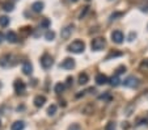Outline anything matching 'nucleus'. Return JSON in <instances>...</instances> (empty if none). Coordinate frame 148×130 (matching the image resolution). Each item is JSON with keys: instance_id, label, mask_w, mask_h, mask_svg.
Segmentation results:
<instances>
[{"instance_id": "f257e3e1", "label": "nucleus", "mask_w": 148, "mask_h": 130, "mask_svg": "<svg viewBox=\"0 0 148 130\" xmlns=\"http://www.w3.org/2000/svg\"><path fill=\"white\" fill-rule=\"evenodd\" d=\"M84 49H85V43L83 42V41H74V42H71L68 45V51H71V53H81V51H84Z\"/></svg>"}, {"instance_id": "f03ea898", "label": "nucleus", "mask_w": 148, "mask_h": 130, "mask_svg": "<svg viewBox=\"0 0 148 130\" xmlns=\"http://www.w3.org/2000/svg\"><path fill=\"white\" fill-rule=\"evenodd\" d=\"M91 47H92V50H94V51L102 50V49L105 47V40H104V38H94L91 43Z\"/></svg>"}, {"instance_id": "7ed1b4c3", "label": "nucleus", "mask_w": 148, "mask_h": 130, "mask_svg": "<svg viewBox=\"0 0 148 130\" xmlns=\"http://www.w3.org/2000/svg\"><path fill=\"white\" fill-rule=\"evenodd\" d=\"M53 57L50 54H43L42 58H41V65H42L43 68H50L53 66Z\"/></svg>"}, {"instance_id": "20e7f679", "label": "nucleus", "mask_w": 148, "mask_h": 130, "mask_svg": "<svg viewBox=\"0 0 148 130\" xmlns=\"http://www.w3.org/2000/svg\"><path fill=\"white\" fill-rule=\"evenodd\" d=\"M60 67L64 68V70H72L75 67V61L72 58H65L62 63H60Z\"/></svg>"}, {"instance_id": "39448f33", "label": "nucleus", "mask_w": 148, "mask_h": 130, "mask_svg": "<svg viewBox=\"0 0 148 130\" xmlns=\"http://www.w3.org/2000/svg\"><path fill=\"white\" fill-rule=\"evenodd\" d=\"M123 38H125V36H123V33L121 30H114L111 33V40L115 43H121L123 41Z\"/></svg>"}, {"instance_id": "423d86ee", "label": "nucleus", "mask_w": 148, "mask_h": 130, "mask_svg": "<svg viewBox=\"0 0 148 130\" xmlns=\"http://www.w3.org/2000/svg\"><path fill=\"white\" fill-rule=\"evenodd\" d=\"M25 89H26V84L24 82H21V80L14 82V91H16V94L21 95L25 92Z\"/></svg>"}, {"instance_id": "0eeeda50", "label": "nucleus", "mask_w": 148, "mask_h": 130, "mask_svg": "<svg viewBox=\"0 0 148 130\" xmlns=\"http://www.w3.org/2000/svg\"><path fill=\"white\" fill-rule=\"evenodd\" d=\"M123 84L126 85V87H131V88H135L138 84H139V82H138V79L135 76H128L127 79H125V82H123Z\"/></svg>"}, {"instance_id": "6e6552de", "label": "nucleus", "mask_w": 148, "mask_h": 130, "mask_svg": "<svg viewBox=\"0 0 148 130\" xmlns=\"http://www.w3.org/2000/svg\"><path fill=\"white\" fill-rule=\"evenodd\" d=\"M108 82H109V79H108L106 75H104V74H97L96 75V83L98 85H104V84H106Z\"/></svg>"}, {"instance_id": "1a4fd4ad", "label": "nucleus", "mask_w": 148, "mask_h": 130, "mask_svg": "<svg viewBox=\"0 0 148 130\" xmlns=\"http://www.w3.org/2000/svg\"><path fill=\"white\" fill-rule=\"evenodd\" d=\"M43 7H45L43 1H35V3L31 4V9H33L35 13H40V12H42L43 11Z\"/></svg>"}, {"instance_id": "9d476101", "label": "nucleus", "mask_w": 148, "mask_h": 130, "mask_svg": "<svg viewBox=\"0 0 148 130\" xmlns=\"http://www.w3.org/2000/svg\"><path fill=\"white\" fill-rule=\"evenodd\" d=\"M31 71H33V66H31L30 62H24L23 63V72L25 75H30Z\"/></svg>"}, {"instance_id": "9b49d317", "label": "nucleus", "mask_w": 148, "mask_h": 130, "mask_svg": "<svg viewBox=\"0 0 148 130\" xmlns=\"http://www.w3.org/2000/svg\"><path fill=\"white\" fill-rule=\"evenodd\" d=\"M46 102V97L45 96H41V95H38V96H35V99H34V105L37 108H41L43 104Z\"/></svg>"}, {"instance_id": "f8f14e48", "label": "nucleus", "mask_w": 148, "mask_h": 130, "mask_svg": "<svg viewBox=\"0 0 148 130\" xmlns=\"http://www.w3.org/2000/svg\"><path fill=\"white\" fill-rule=\"evenodd\" d=\"M72 30H74V25L65 26V28L62 30V38H68L70 34L72 33Z\"/></svg>"}, {"instance_id": "ddd939ff", "label": "nucleus", "mask_w": 148, "mask_h": 130, "mask_svg": "<svg viewBox=\"0 0 148 130\" xmlns=\"http://www.w3.org/2000/svg\"><path fill=\"white\" fill-rule=\"evenodd\" d=\"M24 127H25L24 121H16V122H13V124H12L11 130H23Z\"/></svg>"}, {"instance_id": "4468645a", "label": "nucleus", "mask_w": 148, "mask_h": 130, "mask_svg": "<svg viewBox=\"0 0 148 130\" xmlns=\"http://www.w3.org/2000/svg\"><path fill=\"white\" fill-rule=\"evenodd\" d=\"M7 41L11 43L17 42V34L14 33V32H8V34H7Z\"/></svg>"}, {"instance_id": "2eb2a0df", "label": "nucleus", "mask_w": 148, "mask_h": 130, "mask_svg": "<svg viewBox=\"0 0 148 130\" xmlns=\"http://www.w3.org/2000/svg\"><path fill=\"white\" fill-rule=\"evenodd\" d=\"M88 75H87L85 72H83V74H80L79 75V83L80 84H85V83H88Z\"/></svg>"}, {"instance_id": "dca6fc26", "label": "nucleus", "mask_w": 148, "mask_h": 130, "mask_svg": "<svg viewBox=\"0 0 148 130\" xmlns=\"http://www.w3.org/2000/svg\"><path fill=\"white\" fill-rule=\"evenodd\" d=\"M45 38L47 41H53L55 38V33L53 30H47V32H46V34H45Z\"/></svg>"}, {"instance_id": "f3484780", "label": "nucleus", "mask_w": 148, "mask_h": 130, "mask_svg": "<svg viewBox=\"0 0 148 130\" xmlns=\"http://www.w3.org/2000/svg\"><path fill=\"white\" fill-rule=\"evenodd\" d=\"M55 112H57V105L51 104L50 107H48V109H47V114H48V116H54Z\"/></svg>"}, {"instance_id": "a211bd4d", "label": "nucleus", "mask_w": 148, "mask_h": 130, "mask_svg": "<svg viewBox=\"0 0 148 130\" xmlns=\"http://www.w3.org/2000/svg\"><path fill=\"white\" fill-rule=\"evenodd\" d=\"M8 24H9V19H8V17H7V16H0V25L4 28V26H7Z\"/></svg>"}, {"instance_id": "6ab92c4d", "label": "nucleus", "mask_w": 148, "mask_h": 130, "mask_svg": "<svg viewBox=\"0 0 148 130\" xmlns=\"http://www.w3.org/2000/svg\"><path fill=\"white\" fill-rule=\"evenodd\" d=\"M64 87L65 85L63 84V83H58V84H55V92H57V94H62L63 91H64Z\"/></svg>"}, {"instance_id": "aec40b11", "label": "nucleus", "mask_w": 148, "mask_h": 130, "mask_svg": "<svg viewBox=\"0 0 148 130\" xmlns=\"http://www.w3.org/2000/svg\"><path fill=\"white\" fill-rule=\"evenodd\" d=\"M3 9H4V11H7V12L13 11V4H12V3H5V4H3Z\"/></svg>"}, {"instance_id": "412c9836", "label": "nucleus", "mask_w": 148, "mask_h": 130, "mask_svg": "<svg viewBox=\"0 0 148 130\" xmlns=\"http://www.w3.org/2000/svg\"><path fill=\"white\" fill-rule=\"evenodd\" d=\"M109 82H110L111 85H118V84H119V78L115 75V76H113L110 80H109Z\"/></svg>"}, {"instance_id": "4be33fe9", "label": "nucleus", "mask_w": 148, "mask_h": 130, "mask_svg": "<svg viewBox=\"0 0 148 130\" xmlns=\"http://www.w3.org/2000/svg\"><path fill=\"white\" fill-rule=\"evenodd\" d=\"M126 71V67L125 66H121V67H118V70H117V76L118 75H121V74H123Z\"/></svg>"}, {"instance_id": "5701e85b", "label": "nucleus", "mask_w": 148, "mask_h": 130, "mask_svg": "<svg viewBox=\"0 0 148 130\" xmlns=\"http://www.w3.org/2000/svg\"><path fill=\"white\" fill-rule=\"evenodd\" d=\"M114 129H115V124H114V122H109L105 130H114Z\"/></svg>"}, {"instance_id": "b1692460", "label": "nucleus", "mask_w": 148, "mask_h": 130, "mask_svg": "<svg viewBox=\"0 0 148 130\" xmlns=\"http://www.w3.org/2000/svg\"><path fill=\"white\" fill-rule=\"evenodd\" d=\"M68 130H81V129H80V126L77 124H72L71 126L68 127Z\"/></svg>"}, {"instance_id": "393cba45", "label": "nucleus", "mask_w": 148, "mask_h": 130, "mask_svg": "<svg viewBox=\"0 0 148 130\" xmlns=\"http://www.w3.org/2000/svg\"><path fill=\"white\" fill-rule=\"evenodd\" d=\"M48 25H50V21L48 20H43L42 23H41V26H42V28H47Z\"/></svg>"}, {"instance_id": "a878e982", "label": "nucleus", "mask_w": 148, "mask_h": 130, "mask_svg": "<svg viewBox=\"0 0 148 130\" xmlns=\"http://www.w3.org/2000/svg\"><path fill=\"white\" fill-rule=\"evenodd\" d=\"M88 12V7H85V9H84V12H81V14H80V19H83L84 16H85V13Z\"/></svg>"}, {"instance_id": "bb28decb", "label": "nucleus", "mask_w": 148, "mask_h": 130, "mask_svg": "<svg viewBox=\"0 0 148 130\" xmlns=\"http://www.w3.org/2000/svg\"><path fill=\"white\" fill-rule=\"evenodd\" d=\"M121 14H122V13H114V14H111V16H110V20H114V19H115V17L121 16Z\"/></svg>"}, {"instance_id": "cd10ccee", "label": "nucleus", "mask_w": 148, "mask_h": 130, "mask_svg": "<svg viewBox=\"0 0 148 130\" xmlns=\"http://www.w3.org/2000/svg\"><path fill=\"white\" fill-rule=\"evenodd\" d=\"M72 82H74V79H72L71 76L67 78V84H68V85H71V84H72Z\"/></svg>"}, {"instance_id": "c85d7f7f", "label": "nucleus", "mask_w": 148, "mask_h": 130, "mask_svg": "<svg viewBox=\"0 0 148 130\" xmlns=\"http://www.w3.org/2000/svg\"><path fill=\"white\" fill-rule=\"evenodd\" d=\"M142 67H148V59H145L144 62L142 63Z\"/></svg>"}, {"instance_id": "c756f323", "label": "nucleus", "mask_w": 148, "mask_h": 130, "mask_svg": "<svg viewBox=\"0 0 148 130\" xmlns=\"http://www.w3.org/2000/svg\"><path fill=\"white\" fill-rule=\"evenodd\" d=\"M3 38H4V36H3V33L0 32V43H1V41H3Z\"/></svg>"}, {"instance_id": "7c9ffc66", "label": "nucleus", "mask_w": 148, "mask_h": 130, "mask_svg": "<svg viewBox=\"0 0 148 130\" xmlns=\"http://www.w3.org/2000/svg\"><path fill=\"white\" fill-rule=\"evenodd\" d=\"M71 1H77V0H71Z\"/></svg>"}, {"instance_id": "2f4dec72", "label": "nucleus", "mask_w": 148, "mask_h": 130, "mask_svg": "<svg viewBox=\"0 0 148 130\" xmlns=\"http://www.w3.org/2000/svg\"><path fill=\"white\" fill-rule=\"evenodd\" d=\"M0 125H1V121H0Z\"/></svg>"}, {"instance_id": "473e14b6", "label": "nucleus", "mask_w": 148, "mask_h": 130, "mask_svg": "<svg viewBox=\"0 0 148 130\" xmlns=\"http://www.w3.org/2000/svg\"><path fill=\"white\" fill-rule=\"evenodd\" d=\"M0 87H1V84H0Z\"/></svg>"}]
</instances>
